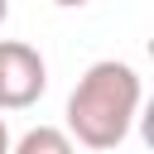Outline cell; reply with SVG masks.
Wrapping results in <instances>:
<instances>
[{
	"mask_svg": "<svg viewBox=\"0 0 154 154\" xmlns=\"http://www.w3.org/2000/svg\"><path fill=\"white\" fill-rule=\"evenodd\" d=\"M140 101H144V82L130 63H120V58L91 63L67 96V140L87 144V149L125 144V135L140 116Z\"/></svg>",
	"mask_w": 154,
	"mask_h": 154,
	"instance_id": "obj_1",
	"label": "cell"
},
{
	"mask_svg": "<svg viewBox=\"0 0 154 154\" xmlns=\"http://www.w3.org/2000/svg\"><path fill=\"white\" fill-rule=\"evenodd\" d=\"M48 91V63L34 43L0 38V111H29Z\"/></svg>",
	"mask_w": 154,
	"mask_h": 154,
	"instance_id": "obj_2",
	"label": "cell"
},
{
	"mask_svg": "<svg viewBox=\"0 0 154 154\" xmlns=\"http://www.w3.org/2000/svg\"><path fill=\"white\" fill-rule=\"evenodd\" d=\"M10 144H14V140H10V125H5V116H0V154H10Z\"/></svg>",
	"mask_w": 154,
	"mask_h": 154,
	"instance_id": "obj_4",
	"label": "cell"
},
{
	"mask_svg": "<svg viewBox=\"0 0 154 154\" xmlns=\"http://www.w3.org/2000/svg\"><path fill=\"white\" fill-rule=\"evenodd\" d=\"M58 10H82V5H91V0H53Z\"/></svg>",
	"mask_w": 154,
	"mask_h": 154,
	"instance_id": "obj_5",
	"label": "cell"
},
{
	"mask_svg": "<svg viewBox=\"0 0 154 154\" xmlns=\"http://www.w3.org/2000/svg\"><path fill=\"white\" fill-rule=\"evenodd\" d=\"M10 154H77V144H72L67 130H58V125H34V130H24V135L10 144Z\"/></svg>",
	"mask_w": 154,
	"mask_h": 154,
	"instance_id": "obj_3",
	"label": "cell"
},
{
	"mask_svg": "<svg viewBox=\"0 0 154 154\" xmlns=\"http://www.w3.org/2000/svg\"><path fill=\"white\" fill-rule=\"evenodd\" d=\"M5 19H10V0H0V24H5Z\"/></svg>",
	"mask_w": 154,
	"mask_h": 154,
	"instance_id": "obj_6",
	"label": "cell"
}]
</instances>
